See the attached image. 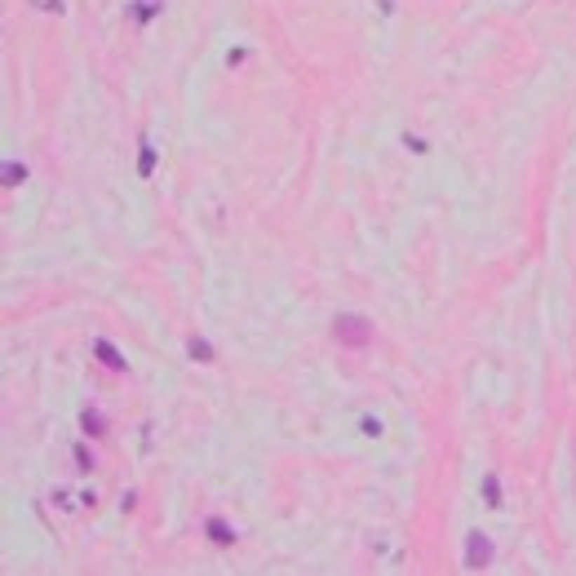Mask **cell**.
<instances>
[{"mask_svg":"<svg viewBox=\"0 0 576 576\" xmlns=\"http://www.w3.org/2000/svg\"><path fill=\"white\" fill-rule=\"evenodd\" d=\"M333 333H337V342H346V346H368V342H373V328L363 324V319H355V315L337 319Z\"/></svg>","mask_w":576,"mask_h":576,"instance_id":"6da1fadb","label":"cell"}]
</instances>
